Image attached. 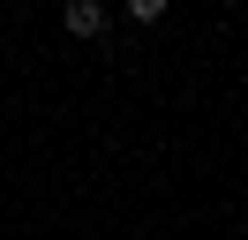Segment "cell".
<instances>
[{
	"mask_svg": "<svg viewBox=\"0 0 248 240\" xmlns=\"http://www.w3.org/2000/svg\"><path fill=\"white\" fill-rule=\"evenodd\" d=\"M61 23L76 30V38H98V30H106V0H68V8H61Z\"/></svg>",
	"mask_w": 248,
	"mask_h": 240,
	"instance_id": "obj_1",
	"label": "cell"
},
{
	"mask_svg": "<svg viewBox=\"0 0 248 240\" xmlns=\"http://www.w3.org/2000/svg\"><path fill=\"white\" fill-rule=\"evenodd\" d=\"M128 15L136 23H166V0H128Z\"/></svg>",
	"mask_w": 248,
	"mask_h": 240,
	"instance_id": "obj_2",
	"label": "cell"
}]
</instances>
